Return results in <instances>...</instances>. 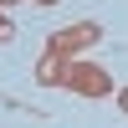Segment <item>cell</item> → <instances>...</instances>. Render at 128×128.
<instances>
[{
	"label": "cell",
	"mask_w": 128,
	"mask_h": 128,
	"mask_svg": "<svg viewBox=\"0 0 128 128\" xmlns=\"http://www.w3.org/2000/svg\"><path fill=\"white\" fill-rule=\"evenodd\" d=\"M67 92H77V98H108L113 92V77L98 67V62H67V82H62Z\"/></svg>",
	"instance_id": "obj_1"
},
{
	"label": "cell",
	"mask_w": 128,
	"mask_h": 128,
	"mask_svg": "<svg viewBox=\"0 0 128 128\" xmlns=\"http://www.w3.org/2000/svg\"><path fill=\"white\" fill-rule=\"evenodd\" d=\"M113 98H118V113L128 118V87H118V92H113Z\"/></svg>",
	"instance_id": "obj_5"
},
{
	"label": "cell",
	"mask_w": 128,
	"mask_h": 128,
	"mask_svg": "<svg viewBox=\"0 0 128 128\" xmlns=\"http://www.w3.org/2000/svg\"><path fill=\"white\" fill-rule=\"evenodd\" d=\"M102 41V26L98 20H77V26H67V31H51L46 36V51H56V56H77V51H87V46H98Z\"/></svg>",
	"instance_id": "obj_2"
},
{
	"label": "cell",
	"mask_w": 128,
	"mask_h": 128,
	"mask_svg": "<svg viewBox=\"0 0 128 128\" xmlns=\"http://www.w3.org/2000/svg\"><path fill=\"white\" fill-rule=\"evenodd\" d=\"M36 5H62V0H36Z\"/></svg>",
	"instance_id": "obj_6"
},
{
	"label": "cell",
	"mask_w": 128,
	"mask_h": 128,
	"mask_svg": "<svg viewBox=\"0 0 128 128\" xmlns=\"http://www.w3.org/2000/svg\"><path fill=\"white\" fill-rule=\"evenodd\" d=\"M0 5H10V0H0Z\"/></svg>",
	"instance_id": "obj_7"
},
{
	"label": "cell",
	"mask_w": 128,
	"mask_h": 128,
	"mask_svg": "<svg viewBox=\"0 0 128 128\" xmlns=\"http://www.w3.org/2000/svg\"><path fill=\"white\" fill-rule=\"evenodd\" d=\"M36 82H41V87H62V82H67V56L46 51V56L36 62Z\"/></svg>",
	"instance_id": "obj_3"
},
{
	"label": "cell",
	"mask_w": 128,
	"mask_h": 128,
	"mask_svg": "<svg viewBox=\"0 0 128 128\" xmlns=\"http://www.w3.org/2000/svg\"><path fill=\"white\" fill-rule=\"evenodd\" d=\"M5 41H16V20H10V16H0V46H5Z\"/></svg>",
	"instance_id": "obj_4"
}]
</instances>
